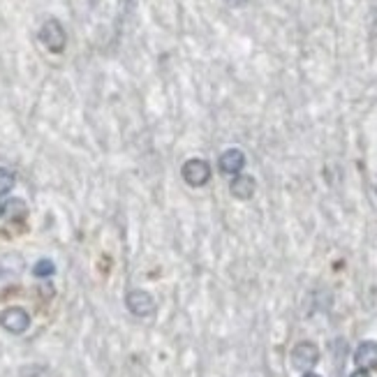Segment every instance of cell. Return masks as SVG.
<instances>
[{
	"label": "cell",
	"mask_w": 377,
	"mask_h": 377,
	"mask_svg": "<svg viewBox=\"0 0 377 377\" xmlns=\"http://www.w3.org/2000/svg\"><path fill=\"white\" fill-rule=\"evenodd\" d=\"M40 42L45 45L49 52L61 54L65 45H68V35H65V28L58 19H47L40 28Z\"/></svg>",
	"instance_id": "6da1fadb"
},
{
	"label": "cell",
	"mask_w": 377,
	"mask_h": 377,
	"mask_svg": "<svg viewBox=\"0 0 377 377\" xmlns=\"http://www.w3.org/2000/svg\"><path fill=\"white\" fill-rule=\"evenodd\" d=\"M320 361V347L310 340H303L292 350V366L301 373H310Z\"/></svg>",
	"instance_id": "7a4b0ae2"
},
{
	"label": "cell",
	"mask_w": 377,
	"mask_h": 377,
	"mask_svg": "<svg viewBox=\"0 0 377 377\" xmlns=\"http://www.w3.org/2000/svg\"><path fill=\"white\" fill-rule=\"evenodd\" d=\"M180 176L185 178L187 185L201 187V185L208 183V178H211V167H208L206 160H201V157H192V160H187L183 164V169H180Z\"/></svg>",
	"instance_id": "3957f363"
},
{
	"label": "cell",
	"mask_w": 377,
	"mask_h": 377,
	"mask_svg": "<svg viewBox=\"0 0 377 377\" xmlns=\"http://www.w3.org/2000/svg\"><path fill=\"white\" fill-rule=\"evenodd\" d=\"M0 326H3L5 331L10 333H24L28 331V326H31V315L26 313L24 308L19 306H12V308H5L3 313H0Z\"/></svg>",
	"instance_id": "277c9868"
},
{
	"label": "cell",
	"mask_w": 377,
	"mask_h": 377,
	"mask_svg": "<svg viewBox=\"0 0 377 377\" xmlns=\"http://www.w3.org/2000/svg\"><path fill=\"white\" fill-rule=\"evenodd\" d=\"M125 306L132 315L137 317H148L155 313V301L146 289H132L125 296Z\"/></svg>",
	"instance_id": "5b68a950"
},
{
	"label": "cell",
	"mask_w": 377,
	"mask_h": 377,
	"mask_svg": "<svg viewBox=\"0 0 377 377\" xmlns=\"http://www.w3.org/2000/svg\"><path fill=\"white\" fill-rule=\"evenodd\" d=\"M354 364H357L361 371H371L377 368V340H364L357 352H354Z\"/></svg>",
	"instance_id": "8992f818"
},
{
	"label": "cell",
	"mask_w": 377,
	"mask_h": 377,
	"mask_svg": "<svg viewBox=\"0 0 377 377\" xmlns=\"http://www.w3.org/2000/svg\"><path fill=\"white\" fill-rule=\"evenodd\" d=\"M243 167H245L243 151L227 148V151H224V153L220 155V171H222V174H229V176H238Z\"/></svg>",
	"instance_id": "52a82bcc"
},
{
	"label": "cell",
	"mask_w": 377,
	"mask_h": 377,
	"mask_svg": "<svg viewBox=\"0 0 377 377\" xmlns=\"http://www.w3.org/2000/svg\"><path fill=\"white\" fill-rule=\"evenodd\" d=\"M257 190V183H255V178L248 176V174H238V176L231 180V185H229V192H231V197H236V199H250L252 194H255Z\"/></svg>",
	"instance_id": "ba28073f"
},
{
	"label": "cell",
	"mask_w": 377,
	"mask_h": 377,
	"mask_svg": "<svg viewBox=\"0 0 377 377\" xmlns=\"http://www.w3.org/2000/svg\"><path fill=\"white\" fill-rule=\"evenodd\" d=\"M33 273H35V278H49V275L56 273V264L52 259H40V262L33 266Z\"/></svg>",
	"instance_id": "9c48e42d"
},
{
	"label": "cell",
	"mask_w": 377,
	"mask_h": 377,
	"mask_svg": "<svg viewBox=\"0 0 377 377\" xmlns=\"http://www.w3.org/2000/svg\"><path fill=\"white\" fill-rule=\"evenodd\" d=\"M14 183H17V178H14V174L10 169H5V167H0V197L7 192H12Z\"/></svg>",
	"instance_id": "30bf717a"
},
{
	"label": "cell",
	"mask_w": 377,
	"mask_h": 377,
	"mask_svg": "<svg viewBox=\"0 0 377 377\" xmlns=\"http://www.w3.org/2000/svg\"><path fill=\"white\" fill-rule=\"evenodd\" d=\"M229 7H243L245 5V0H224Z\"/></svg>",
	"instance_id": "8fae6325"
},
{
	"label": "cell",
	"mask_w": 377,
	"mask_h": 377,
	"mask_svg": "<svg viewBox=\"0 0 377 377\" xmlns=\"http://www.w3.org/2000/svg\"><path fill=\"white\" fill-rule=\"evenodd\" d=\"M350 377H371V373H368V371H361V368H359V371H354Z\"/></svg>",
	"instance_id": "7c38bea8"
},
{
	"label": "cell",
	"mask_w": 377,
	"mask_h": 377,
	"mask_svg": "<svg viewBox=\"0 0 377 377\" xmlns=\"http://www.w3.org/2000/svg\"><path fill=\"white\" fill-rule=\"evenodd\" d=\"M303 377H322V375H315V373H303Z\"/></svg>",
	"instance_id": "4fadbf2b"
},
{
	"label": "cell",
	"mask_w": 377,
	"mask_h": 377,
	"mask_svg": "<svg viewBox=\"0 0 377 377\" xmlns=\"http://www.w3.org/2000/svg\"><path fill=\"white\" fill-rule=\"evenodd\" d=\"M3 211H5V208H3V204H0V215H3Z\"/></svg>",
	"instance_id": "5bb4252c"
}]
</instances>
